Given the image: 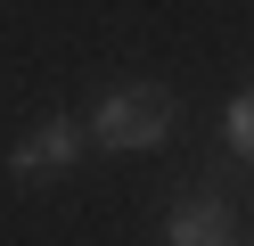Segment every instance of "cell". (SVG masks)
I'll return each instance as SVG.
<instances>
[{
  "label": "cell",
  "mask_w": 254,
  "mask_h": 246,
  "mask_svg": "<svg viewBox=\"0 0 254 246\" xmlns=\"http://www.w3.org/2000/svg\"><path fill=\"white\" fill-rule=\"evenodd\" d=\"M172 90L164 82H123V90L99 98V115H90V148H164L172 140Z\"/></svg>",
  "instance_id": "6da1fadb"
},
{
  "label": "cell",
  "mask_w": 254,
  "mask_h": 246,
  "mask_svg": "<svg viewBox=\"0 0 254 246\" xmlns=\"http://www.w3.org/2000/svg\"><path fill=\"white\" fill-rule=\"evenodd\" d=\"M82 148H90V123H66V115H58V123H41L33 140L8 148V180H17V189H41L50 172H74Z\"/></svg>",
  "instance_id": "7a4b0ae2"
},
{
  "label": "cell",
  "mask_w": 254,
  "mask_h": 246,
  "mask_svg": "<svg viewBox=\"0 0 254 246\" xmlns=\"http://www.w3.org/2000/svg\"><path fill=\"white\" fill-rule=\"evenodd\" d=\"M164 246H246V230H238V213L213 189H189L172 205V222H164Z\"/></svg>",
  "instance_id": "3957f363"
},
{
  "label": "cell",
  "mask_w": 254,
  "mask_h": 246,
  "mask_svg": "<svg viewBox=\"0 0 254 246\" xmlns=\"http://www.w3.org/2000/svg\"><path fill=\"white\" fill-rule=\"evenodd\" d=\"M221 131H230V156H246V164H254V90H246V98H230Z\"/></svg>",
  "instance_id": "277c9868"
}]
</instances>
